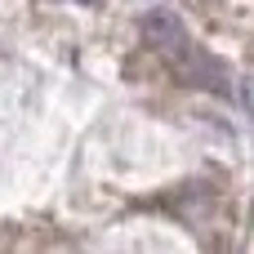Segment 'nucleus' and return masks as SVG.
<instances>
[{"label":"nucleus","instance_id":"nucleus-1","mask_svg":"<svg viewBox=\"0 0 254 254\" xmlns=\"http://www.w3.org/2000/svg\"><path fill=\"white\" fill-rule=\"evenodd\" d=\"M76 4H89V0H76Z\"/></svg>","mask_w":254,"mask_h":254}]
</instances>
